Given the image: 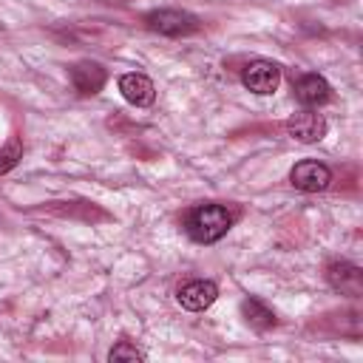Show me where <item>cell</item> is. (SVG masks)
<instances>
[{"label": "cell", "instance_id": "6da1fadb", "mask_svg": "<svg viewBox=\"0 0 363 363\" xmlns=\"http://www.w3.org/2000/svg\"><path fill=\"white\" fill-rule=\"evenodd\" d=\"M187 233L199 244H213L233 227V213L224 204H199L187 213Z\"/></svg>", "mask_w": 363, "mask_h": 363}, {"label": "cell", "instance_id": "30bf717a", "mask_svg": "<svg viewBox=\"0 0 363 363\" xmlns=\"http://www.w3.org/2000/svg\"><path fill=\"white\" fill-rule=\"evenodd\" d=\"M329 96H332V88H329V82L320 74H303V77H298V82H295V99L301 105L315 108V105H323Z\"/></svg>", "mask_w": 363, "mask_h": 363}, {"label": "cell", "instance_id": "ba28073f", "mask_svg": "<svg viewBox=\"0 0 363 363\" xmlns=\"http://www.w3.org/2000/svg\"><path fill=\"white\" fill-rule=\"evenodd\" d=\"M119 91H122V96H125L130 105H136V108H145V105H150V102L156 99L153 79L145 77V74H139V71L122 74V77H119Z\"/></svg>", "mask_w": 363, "mask_h": 363}, {"label": "cell", "instance_id": "3957f363", "mask_svg": "<svg viewBox=\"0 0 363 363\" xmlns=\"http://www.w3.org/2000/svg\"><path fill=\"white\" fill-rule=\"evenodd\" d=\"M289 182L301 193H320L332 182V170L318 159H303L289 170Z\"/></svg>", "mask_w": 363, "mask_h": 363}, {"label": "cell", "instance_id": "5b68a950", "mask_svg": "<svg viewBox=\"0 0 363 363\" xmlns=\"http://www.w3.org/2000/svg\"><path fill=\"white\" fill-rule=\"evenodd\" d=\"M326 281L335 292L349 295V298H360L363 295V272L357 264L349 261H335L326 267Z\"/></svg>", "mask_w": 363, "mask_h": 363}, {"label": "cell", "instance_id": "277c9868", "mask_svg": "<svg viewBox=\"0 0 363 363\" xmlns=\"http://www.w3.org/2000/svg\"><path fill=\"white\" fill-rule=\"evenodd\" d=\"M241 82L252 91V94H275L278 82H281V68L272 62V60H252L244 65L241 71Z\"/></svg>", "mask_w": 363, "mask_h": 363}, {"label": "cell", "instance_id": "7a4b0ae2", "mask_svg": "<svg viewBox=\"0 0 363 363\" xmlns=\"http://www.w3.org/2000/svg\"><path fill=\"white\" fill-rule=\"evenodd\" d=\"M145 26L167 37H182V34L199 31V17H193L190 11H179V9H156L145 17Z\"/></svg>", "mask_w": 363, "mask_h": 363}, {"label": "cell", "instance_id": "8fae6325", "mask_svg": "<svg viewBox=\"0 0 363 363\" xmlns=\"http://www.w3.org/2000/svg\"><path fill=\"white\" fill-rule=\"evenodd\" d=\"M241 315H244V320H247L252 329H258V332L275 326V312H272L267 303H261L258 298H244V301H241Z\"/></svg>", "mask_w": 363, "mask_h": 363}, {"label": "cell", "instance_id": "52a82bcc", "mask_svg": "<svg viewBox=\"0 0 363 363\" xmlns=\"http://www.w3.org/2000/svg\"><path fill=\"white\" fill-rule=\"evenodd\" d=\"M216 298H218V286H216L213 281H204V278L187 281V284L179 286V292H176V301L182 303V309H190V312L207 309Z\"/></svg>", "mask_w": 363, "mask_h": 363}, {"label": "cell", "instance_id": "4fadbf2b", "mask_svg": "<svg viewBox=\"0 0 363 363\" xmlns=\"http://www.w3.org/2000/svg\"><path fill=\"white\" fill-rule=\"evenodd\" d=\"M20 156H23V147H20V142H17V139H11V142H9V147H6V150H0V176H3V173H9V170L20 162Z\"/></svg>", "mask_w": 363, "mask_h": 363}, {"label": "cell", "instance_id": "8992f818", "mask_svg": "<svg viewBox=\"0 0 363 363\" xmlns=\"http://www.w3.org/2000/svg\"><path fill=\"white\" fill-rule=\"evenodd\" d=\"M286 133L295 142H303V145L320 142L326 136V119L315 111H298L295 116L286 119Z\"/></svg>", "mask_w": 363, "mask_h": 363}, {"label": "cell", "instance_id": "9c48e42d", "mask_svg": "<svg viewBox=\"0 0 363 363\" xmlns=\"http://www.w3.org/2000/svg\"><path fill=\"white\" fill-rule=\"evenodd\" d=\"M105 79H108L105 68H102L99 62H94V60H82V62H77V65L71 68V82H74V88H77L82 96L99 94L102 85H105Z\"/></svg>", "mask_w": 363, "mask_h": 363}, {"label": "cell", "instance_id": "7c38bea8", "mask_svg": "<svg viewBox=\"0 0 363 363\" xmlns=\"http://www.w3.org/2000/svg\"><path fill=\"white\" fill-rule=\"evenodd\" d=\"M108 360H111V363H113V360H145V352H142L139 346L128 343V340H119V343L108 352Z\"/></svg>", "mask_w": 363, "mask_h": 363}]
</instances>
